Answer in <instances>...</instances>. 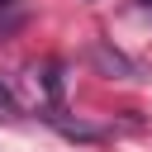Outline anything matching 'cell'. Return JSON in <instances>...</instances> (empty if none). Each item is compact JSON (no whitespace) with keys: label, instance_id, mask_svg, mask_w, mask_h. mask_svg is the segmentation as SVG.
I'll list each match as a JSON object with an SVG mask.
<instances>
[{"label":"cell","instance_id":"8992f818","mask_svg":"<svg viewBox=\"0 0 152 152\" xmlns=\"http://www.w3.org/2000/svg\"><path fill=\"white\" fill-rule=\"evenodd\" d=\"M142 5H147V10H152V0H142Z\"/></svg>","mask_w":152,"mask_h":152},{"label":"cell","instance_id":"277c9868","mask_svg":"<svg viewBox=\"0 0 152 152\" xmlns=\"http://www.w3.org/2000/svg\"><path fill=\"white\" fill-rule=\"evenodd\" d=\"M24 19H28V5H24V0H0V38L19 33Z\"/></svg>","mask_w":152,"mask_h":152},{"label":"cell","instance_id":"7a4b0ae2","mask_svg":"<svg viewBox=\"0 0 152 152\" xmlns=\"http://www.w3.org/2000/svg\"><path fill=\"white\" fill-rule=\"evenodd\" d=\"M90 62H95V66H100L104 76H124V81H133V76H138V66H133V62H128L124 52L104 48V43H95V48H90Z\"/></svg>","mask_w":152,"mask_h":152},{"label":"cell","instance_id":"5b68a950","mask_svg":"<svg viewBox=\"0 0 152 152\" xmlns=\"http://www.w3.org/2000/svg\"><path fill=\"white\" fill-rule=\"evenodd\" d=\"M0 124H19V100L5 81H0Z\"/></svg>","mask_w":152,"mask_h":152},{"label":"cell","instance_id":"6da1fadb","mask_svg":"<svg viewBox=\"0 0 152 152\" xmlns=\"http://www.w3.org/2000/svg\"><path fill=\"white\" fill-rule=\"evenodd\" d=\"M43 119H48V124H52V128H57L62 138H81V142H95V138H104V133H100L95 124L66 119V109H62V104H48V109H43Z\"/></svg>","mask_w":152,"mask_h":152},{"label":"cell","instance_id":"3957f363","mask_svg":"<svg viewBox=\"0 0 152 152\" xmlns=\"http://www.w3.org/2000/svg\"><path fill=\"white\" fill-rule=\"evenodd\" d=\"M33 81L43 86L48 104H62V62H43V66H33Z\"/></svg>","mask_w":152,"mask_h":152}]
</instances>
